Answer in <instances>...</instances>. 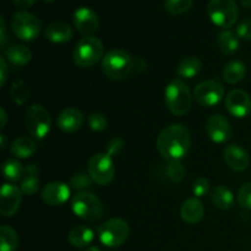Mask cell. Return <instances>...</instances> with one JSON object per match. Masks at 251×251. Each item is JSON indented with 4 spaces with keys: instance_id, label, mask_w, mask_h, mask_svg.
Wrapping results in <instances>:
<instances>
[{
    "instance_id": "cell-39",
    "label": "cell",
    "mask_w": 251,
    "mask_h": 251,
    "mask_svg": "<svg viewBox=\"0 0 251 251\" xmlns=\"http://www.w3.org/2000/svg\"><path fill=\"white\" fill-rule=\"evenodd\" d=\"M123 147H124V142L122 139H113L108 142L107 145V154L112 156H118L122 152Z\"/></svg>"
},
{
    "instance_id": "cell-11",
    "label": "cell",
    "mask_w": 251,
    "mask_h": 251,
    "mask_svg": "<svg viewBox=\"0 0 251 251\" xmlns=\"http://www.w3.org/2000/svg\"><path fill=\"white\" fill-rule=\"evenodd\" d=\"M225 97V86L217 78L201 81L194 90V98L202 107H215Z\"/></svg>"
},
{
    "instance_id": "cell-10",
    "label": "cell",
    "mask_w": 251,
    "mask_h": 251,
    "mask_svg": "<svg viewBox=\"0 0 251 251\" xmlns=\"http://www.w3.org/2000/svg\"><path fill=\"white\" fill-rule=\"evenodd\" d=\"M88 174L98 185H108L113 180L115 167L113 159L107 153H96L88 161Z\"/></svg>"
},
{
    "instance_id": "cell-40",
    "label": "cell",
    "mask_w": 251,
    "mask_h": 251,
    "mask_svg": "<svg viewBox=\"0 0 251 251\" xmlns=\"http://www.w3.org/2000/svg\"><path fill=\"white\" fill-rule=\"evenodd\" d=\"M7 73H9V68H7L6 58L1 56L0 58V85L1 86H4L6 82Z\"/></svg>"
},
{
    "instance_id": "cell-31",
    "label": "cell",
    "mask_w": 251,
    "mask_h": 251,
    "mask_svg": "<svg viewBox=\"0 0 251 251\" xmlns=\"http://www.w3.org/2000/svg\"><path fill=\"white\" fill-rule=\"evenodd\" d=\"M93 179L91 178L90 174L83 173V172H80V173H75L70 178V181H69V185H70L71 189L77 191H88L87 189H91L93 186Z\"/></svg>"
},
{
    "instance_id": "cell-17",
    "label": "cell",
    "mask_w": 251,
    "mask_h": 251,
    "mask_svg": "<svg viewBox=\"0 0 251 251\" xmlns=\"http://www.w3.org/2000/svg\"><path fill=\"white\" fill-rule=\"evenodd\" d=\"M223 158L227 166L235 172H244L250 166L249 153L239 145H229L223 151Z\"/></svg>"
},
{
    "instance_id": "cell-4",
    "label": "cell",
    "mask_w": 251,
    "mask_h": 251,
    "mask_svg": "<svg viewBox=\"0 0 251 251\" xmlns=\"http://www.w3.org/2000/svg\"><path fill=\"white\" fill-rule=\"evenodd\" d=\"M104 47L97 37L88 36L80 39L74 50V63L78 68H91L103 59Z\"/></svg>"
},
{
    "instance_id": "cell-7",
    "label": "cell",
    "mask_w": 251,
    "mask_h": 251,
    "mask_svg": "<svg viewBox=\"0 0 251 251\" xmlns=\"http://www.w3.org/2000/svg\"><path fill=\"white\" fill-rule=\"evenodd\" d=\"M98 239L104 247L118 248L124 244L130 234V227L123 218H112L100 226Z\"/></svg>"
},
{
    "instance_id": "cell-21",
    "label": "cell",
    "mask_w": 251,
    "mask_h": 251,
    "mask_svg": "<svg viewBox=\"0 0 251 251\" xmlns=\"http://www.w3.org/2000/svg\"><path fill=\"white\" fill-rule=\"evenodd\" d=\"M38 174L39 168L37 164L32 163L25 167V176L21 181V185H20L22 194L27 196H32L37 194V191L39 190V186H41V180L38 178Z\"/></svg>"
},
{
    "instance_id": "cell-27",
    "label": "cell",
    "mask_w": 251,
    "mask_h": 251,
    "mask_svg": "<svg viewBox=\"0 0 251 251\" xmlns=\"http://www.w3.org/2000/svg\"><path fill=\"white\" fill-rule=\"evenodd\" d=\"M202 61L198 56H188L179 63L176 68V75L181 78H193L200 73Z\"/></svg>"
},
{
    "instance_id": "cell-41",
    "label": "cell",
    "mask_w": 251,
    "mask_h": 251,
    "mask_svg": "<svg viewBox=\"0 0 251 251\" xmlns=\"http://www.w3.org/2000/svg\"><path fill=\"white\" fill-rule=\"evenodd\" d=\"M7 33H6V24H5L4 17H0V46L1 49H6Z\"/></svg>"
},
{
    "instance_id": "cell-8",
    "label": "cell",
    "mask_w": 251,
    "mask_h": 251,
    "mask_svg": "<svg viewBox=\"0 0 251 251\" xmlns=\"http://www.w3.org/2000/svg\"><path fill=\"white\" fill-rule=\"evenodd\" d=\"M11 29L21 41H34L41 33V20L28 11H17L11 17Z\"/></svg>"
},
{
    "instance_id": "cell-33",
    "label": "cell",
    "mask_w": 251,
    "mask_h": 251,
    "mask_svg": "<svg viewBox=\"0 0 251 251\" xmlns=\"http://www.w3.org/2000/svg\"><path fill=\"white\" fill-rule=\"evenodd\" d=\"M167 176L171 179L173 183H181L185 178V168H184L183 164L180 163V161L178 159H171L168 161L166 167Z\"/></svg>"
},
{
    "instance_id": "cell-26",
    "label": "cell",
    "mask_w": 251,
    "mask_h": 251,
    "mask_svg": "<svg viewBox=\"0 0 251 251\" xmlns=\"http://www.w3.org/2000/svg\"><path fill=\"white\" fill-rule=\"evenodd\" d=\"M211 201L215 205V207L220 208L222 211L230 210L234 205V195L232 190L227 186L218 185L211 193Z\"/></svg>"
},
{
    "instance_id": "cell-35",
    "label": "cell",
    "mask_w": 251,
    "mask_h": 251,
    "mask_svg": "<svg viewBox=\"0 0 251 251\" xmlns=\"http://www.w3.org/2000/svg\"><path fill=\"white\" fill-rule=\"evenodd\" d=\"M108 118L105 117L102 113H92V114L88 117V126H90L91 130L96 132L104 131L108 127Z\"/></svg>"
},
{
    "instance_id": "cell-24",
    "label": "cell",
    "mask_w": 251,
    "mask_h": 251,
    "mask_svg": "<svg viewBox=\"0 0 251 251\" xmlns=\"http://www.w3.org/2000/svg\"><path fill=\"white\" fill-rule=\"evenodd\" d=\"M5 58L14 65H26L31 61L32 51L24 44H14L5 49Z\"/></svg>"
},
{
    "instance_id": "cell-2",
    "label": "cell",
    "mask_w": 251,
    "mask_h": 251,
    "mask_svg": "<svg viewBox=\"0 0 251 251\" xmlns=\"http://www.w3.org/2000/svg\"><path fill=\"white\" fill-rule=\"evenodd\" d=\"M164 100L169 112L174 115H185L193 104L190 88L180 78H174L164 90Z\"/></svg>"
},
{
    "instance_id": "cell-42",
    "label": "cell",
    "mask_w": 251,
    "mask_h": 251,
    "mask_svg": "<svg viewBox=\"0 0 251 251\" xmlns=\"http://www.w3.org/2000/svg\"><path fill=\"white\" fill-rule=\"evenodd\" d=\"M12 1H14V4L16 6L22 7V9H27V7H31L36 2V0H12Z\"/></svg>"
},
{
    "instance_id": "cell-16",
    "label": "cell",
    "mask_w": 251,
    "mask_h": 251,
    "mask_svg": "<svg viewBox=\"0 0 251 251\" xmlns=\"http://www.w3.org/2000/svg\"><path fill=\"white\" fill-rule=\"evenodd\" d=\"M70 185L63 181H53L47 184L42 190V199L49 206H60L70 198Z\"/></svg>"
},
{
    "instance_id": "cell-9",
    "label": "cell",
    "mask_w": 251,
    "mask_h": 251,
    "mask_svg": "<svg viewBox=\"0 0 251 251\" xmlns=\"http://www.w3.org/2000/svg\"><path fill=\"white\" fill-rule=\"evenodd\" d=\"M27 131L34 139H44L51 129V119L48 110L41 104H33L26 110Z\"/></svg>"
},
{
    "instance_id": "cell-37",
    "label": "cell",
    "mask_w": 251,
    "mask_h": 251,
    "mask_svg": "<svg viewBox=\"0 0 251 251\" xmlns=\"http://www.w3.org/2000/svg\"><path fill=\"white\" fill-rule=\"evenodd\" d=\"M210 190V181L203 176H199L193 183V194L195 198H202Z\"/></svg>"
},
{
    "instance_id": "cell-36",
    "label": "cell",
    "mask_w": 251,
    "mask_h": 251,
    "mask_svg": "<svg viewBox=\"0 0 251 251\" xmlns=\"http://www.w3.org/2000/svg\"><path fill=\"white\" fill-rule=\"evenodd\" d=\"M238 202L245 210L251 211V181L245 183L238 191Z\"/></svg>"
},
{
    "instance_id": "cell-5",
    "label": "cell",
    "mask_w": 251,
    "mask_h": 251,
    "mask_svg": "<svg viewBox=\"0 0 251 251\" xmlns=\"http://www.w3.org/2000/svg\"><path fill=\"white\" fill-rule=\"evenodd\" d=\"M71 210L83 221H98L103 216V203L91 191H78L71 199Z\"/></svg>"
},
{
    "instance_id": "cell-23",
    "label": "cell",
    "mask_w": 251,
    "mask_h": 251,
    "mask_svg": "<svg viewBox=\"0 0 251 251\" xmlns=\"http://www.w3.org/2000/svg\"><path fill=\"white\" fill-rule=\"evenodd\" d=\"M68 238L73 247L82 249V248L90 247V244L95 239V233L86 226H76L70 230Z\"/></svg>"
},
{
    "instance_id": "cell-30",
    "label": "cell",
    "mask_w": 251,
    "mask_h": 251,
    "mask_svg": "<svg viewBox=\"0 0 251 251\" xmlns=\"http://www.w3.org/2000/svg\"><path fill=\"white\" fill-rule=\"evenodd\" d=\"M2 176L9 181L22 180L25 176V167L16 159H9L2 164Z\"/></svg>"
},
{
    "instance_id": "cell-18",
    "label": "cell",
    "mask_w": 251,
    "mask_h": 251,
    "mask_svg": "<svg viewBox=\"0 0 251 251\" xmlns=\"http://www.w3.org/2000/svg\"><path fill=\"white\" fill-rule=\"evenodd\" d=\"M85 115L77 108H65L59 113L56 125L64 132H75L83 125Z\"/></svg>"
},
{
    "instance_id": "cell-38",
    "label": "cell",
    "mask_w": 251,
    "mask_h": 251,
    "mask_svg": "<svg viewBox=\"0 0 251 251\" xmlns=\"http://www.w3.org/2000/svg\"><path fill=\"white\" fill-rule=\"evenodd\" d=\"M238 38L251 41V19H245L235 28Z\"/></svg>"
},
{
    "instance_id": "cell-47",
    "label": "cell",
    "mask_w": 251,
    "mask_h": 251,
    "mask_svg": "<svg viewBox=\"0 0 251 251\" xmlns=\"http://www.w3.org/2000/svg\"><path fill=\"white\" fill-rule=\"evenodd\" d=\"M42 1H43V2H46V4H50V2L55 1V0H42Z\"/></svg>"
},
{
    "instance_id": "cell-22",
    "label": "cell",
    "mask_w": 251,
    "mask_h": 251,
    "mask_svg": "<svg viewBox=\"0 0 251 251\" xmlns=\"http://www.w3.org/2000/svg\"><path fill=\"white\" fill-rule=\"evenodd\" d=\"M10 151H11L12 156H15L16 158L26 159L36 153L37 144L31 137H17L10 146Z\"/></svg>"
},
{
    "instance_id": "cell-46",
    "label": "cell",
    "mask_w": 251,
    "mask_h": 251,
    "mask_svg": "<svg viewBox=\"0 0 251 251\" xmlns=\"http://www.w3.org/2000/svg\"><path fill=\"white\" fill-rule=\"evenodd\" d=\"M85 251H100V249H98L97 247H88V248H86V250Z\"/></svg>"
},
{
    "instance_id": "cell-29",
    "label": "cell",
    "mask_w": 251,
    "mask_h": 251,
    "mask_svg": "<svg viewBox=\"0 0 251 251\" xmlns=\"http://www.w3.org/2000/svg\"><path fill=\"white\" fill-rule=\"evenodd\" d=\"M0 251H16L19 248V235L9 226L0 227Z\"/></svg>"
},
{
    "instance_id": "cell-44",
    "label": "cell",
    "mask_w": 251,
    "mask_h": 251,
    "mask_svg": "<svg viewBox=\"0 0 251 251\" xmlns=\"http://www.w3.org/2000/svg\"><path fill=\"white\" fill-rule=\"evenodd\" d=\"M240 2H242V5L244 7H248V9L251 7V0H240Z\"/></svg>"
},
{
    "instance_id": "cell-45",
    "label": "cell",
    "mask_w": 251,
    "mask_h": 251,
    "mask_svg": "<svg viewBox=\"0 0 251 251\" xmlns=\"http://www.w3.org/2000/svg\"><path fill=\"white\" fill-rule=\"evenodd\" d=\"M0 139H1V150L4 151V150L6 149V140H5V135H1Z\"/></svg>"
},
{
    "instance_id": "cell-13",
    "label": "cell",
    "mask_w": 251,
    "mask_h": 251,
    "mask_svg": "<svg viewBox=\"0 0 251 251\" xmlns=\"http://www.w3.org/2000/svg\"><path fill=\"white\" fill-rule=\"evenodd\" d=\"M22 191L12 184H2L0 191V213L2 217H12L21 206Z\"/></svg>"
},
{
    "instance_id": "cell-19",
    "label": "cell",
    "mask_w": 251,
    "mask_h": 251,
    "mask_svg": "<svg viewBox=\"0 0 251 251\" xmlns=\"http://www.w3.org/2000/svg\"><path fill=\"white\" fill-rule=\"evenodd\" d=\"M44 36L49 42L55 44L66 43L70 41L74 36L73 27L69 24L63 21H54L50 22L48 26L46 27L44 31Z\"/></svg>"
},
{
    "instance_id": "cell-43",
    "label": "cell",
    "mask_w": 251,
    "mask_h": 251,
    "mask_svg": "<svg viewBox=\"0 0 251 251\" xmlns=\"http://www.w3.org/2000/svg\"><path fill=\"white\" fill-rule=\"evenodd\" d=\"M0 115H1V129H4L6 126V122H7V114L5 112L4 108H0Z\"/></svg>"
},
{
    "instance_id": "cell-1",
    "label": "cell",
    "mask_w": 251,
    "mask_h": 251,
    "mask_svg": "<svg viewBox=\"0 0 251 251\" xmlns=\"http://www.w3.org/2000/svg\"><path fill=\"white\" fill-rule=\"evenodd\" d=\"M190 146V131L183 124L168 125L162 130L157 139V150L167 161H180L188 154Z\"/></svg>"
},
{
    "instance_id": "cell-15",
    "label": "cell",
    "mask_w": 251,
    "mask_h": 251,
    "mask_svg": "<svg viewBox=\"0 0 251 251\" xmlns=\"http://www.w3.org/2000/svg\"><path fill=\"white\" fill-rule=\"evenodd\" d=\"M206 132L213 142L223 144L232 136V125L226 117L215 114L206 122Z\"/></svg>"
},
{
    "instance_id": "cell-34",
    "label": "cell",
    "mask_w": 251,
    "mask_h": 251,
    "mask_svg": "<svg viewBox=\"0 0 251 251\" xmlns=\"http://www.w3.org/2000/svg\"><path fill=\"white\" fill-rule=\"evenodd\" d=\"M10 93H11V97L15 100V103H17V104H24L27 100V98H28L29 90L24 81H15L12 83Z\"/></svg>"
},
{
    "instance_id": "cell-28",
    "label": "cell",
    "mask_w": 251,
    "mask_h": 251,
    "mask_svg": "<svg viewBox=\"0 0 251 251\" xmlns=\"http://www.w3.org/2000/svg\"><path fill=\"white\" fill-rule=\"evenodd\" d=\"M217 43L221 51L225 55H232V54L237 53V50L239 49V38H238L237 33L230 29H225L218 34Z\"/></svg>"
},
{
    "instance_id": "cell-12",
    "label": "cell",
    "mask_w": 251,
    "mask_h": 251,
    "mask_svg": "<svg viewBox=\"0 0 251 251\" xmlns=\"http://www.w3.org/2000/svg\"><path fill=\"white\" fill-rule=\"evenodd\" d=\"M225 105L230 115L242 119L251 113V97L244 90L235 88L226 96Z\"/></svg>"
},
{
    "instance_id": "cell-25",
    "label": "cell",
    "mask_w": 251,
    "mask_h": 251,
    "mask_svg": "<svg viewBox=\"0 0 251 251\" xmlns=\"http://www.w3.org/2000/svg\"><path fill=\"white\" fill-rule=\"evenodd\" d=\"M247 75V65L240 60H232L223 68L222 77L227 83L234 85L240 82Z\"/></svg>"
},
{
    "instance_id": "cell-20",
    "label": "cell",
    "mask_w": 251,
    "mask_h": 251,
    "mask_svg": "<svg viewBox=\"0 0 251 251\" xmlns=\"http://www.w3.org/2000/svg\"><path fill=\"white\" fill-rule=\"evenodd\" d=\"M205 215V207L198 198H190L183 202L180 207L181 220L188 225H196Z\"/></svg>"
},
{
    "instance_id": "cell-6",
    "label": "cell",
    "mask_w": 251,
    "mask_h": 251,
    "mask_svg": "<svg viewBox=\"0 0 251 251\" xmlns=\"http://www.w3.org/2000/svg\"><path fill=\"white\" fill-rule=\"evenodd\" d=\"M207 14L216 26L229 29L237 24L239 10L235 0H210Z\"/></svg>"
},
{
    "instance_id": "cell-32",
    "label": "cell",
    "mask_w": 251,
    "mask_h": 251,
    "mask_svg": "<svg viewBox=\"0 0 251 251\" xmlns=\"http://www.w3.org/2000/svg\"><path fill=\"white\" fill-rule=\"evenodd\" d=\"M194 0H164L163 5L171 15H183L191 9Z\"/></svg>"
},
{
    "instance_id": "cell-3",
    "label": "cell",
    "mask_w": 251,
    "mask_h": 251,
    "mask_svg": "<svg viewBox=\"0 0 251 251\" xmlns=\"http://www.w3.org/2000/svg\"><path fill=\"white\" fill-rule=\"evenodd\" d=\"M134 68L131 55L124 49H112L102 59V71L109 80H123Z\"/></svg>"
},
{
    "instance_id": "cell-14",
    "label": "cell",
    "mask_w": 251,
    "mask_h": 251,
    "mask_svg": "<svg viewBox=\"0 0 251 251\" xmlns=\"http://www.w3.org/2000/svg\"><path fill=\"white\" fill-rule=\"evenodd\" d=\"M74 25L76 29L85 37L92 36L100 28V17L87 6H81L74 12Z\"/></svg>"
}]
</instances>
